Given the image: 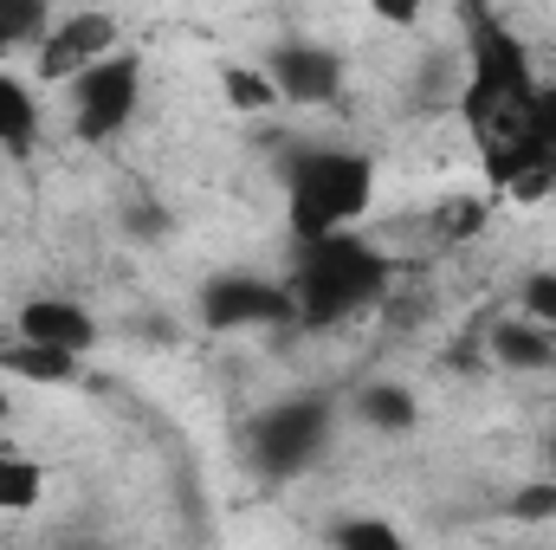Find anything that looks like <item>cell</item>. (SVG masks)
I'll use <instances>...</instances> for the list:
<instances>
[{
    "mask_svg": "<svg viewBox=\"0 0 556 550\" xmlns=\"http://www.w3.org/2000/svg\"><path fill=\"white\" fill-rule=\"evenodd\" d=\"M538 78H531V52L485 13L472 20V72H466V91H459V117L479 142L485 168L511 188L518 175L556 162L551 149H538Z\"/></svg>",
    "mask_w": 556,
    "mask_h": 550,
    "instance_id": "obj_1",
    "label": "cell"
},
{
    "mask_svg": "<svg viewBox=\"0 0 556 550\" xmlns=\"http://www.w3.org/2000/svg\"><path fill=\"white\" fill-rule=\"evenodd\" d=\"M382 291H389V260L369 240H356L350 227L298 240V273H291V311H298V324H311V330L343 324L350 311L376 304Z\"/></svg>",
    "mask_w": 556,
    "mask_h": 550,
    "instance_id": "obj_2",
    "label": "cell"
},
{
    "mask_svg": "<svg viewBox=\"0 0 556 550\" xmlns=\"http://www.w3.org/2000/svg\"><path fill=\"white\" fill-rule=\"evenodd\" d=\"M376 195V168L350 149H311L291 162V182H285V221L298 240H317V234H337L350 227Z\"/></svg>",
    "mask_w": 556,
    "mask_h": 550,
    "instance_id": "obj_3",
    "label": "cell"
},
{
    "mask_svg": "<svg viewBox=\"0 0 556 550\" xmlns=\"http://www.w3.org/2000/svg\"><path fill=\"white\" fill-rule=\"evenodd\" d=\"M137 91H142V65L137 59H98L72 78V98H78V137L85 142H111L130 117H137Z\"/></svg>",
    "mask_w": 556,
    "mask_h": 550,
    "instance_id": "obj_4",
    "label": "cell"
},
{
    "mask_svg": "<svg viewBox=\"0 0 556 550\" xmlns=\"http://www.w3.org/2000/svg\"><path fill=\"white\" fill-rule=\"evenodd\" d=\"M324 427H330V409L317 396H298V402H278L253 421V453L266 473H298L317 460L324 447Z\"/></svg>",
    "mask_w": 556,
    "mask_h": 550,
    "instance_id": "obj_5",
    "label": "cell"
},
{
    "mask_svg": "<svg viewBox=\"0 0 556 550\" xmlns=\"http://www.w3.org/2000/svg\"><path fill=\"white\" fill-rule=\"evenodd\" d=\"M201 317L207 330H247V324H278L291 317V285H273V278H247L227 273L201 291Z\"/></svg>",
    "mask_w": 556,
    "mask_h": 550,
    "instance_id": "obj_6",
    "label": "cell"
},
{
    "mask_svg": "<svg viewBox=\"0 0 556 550\" xmlns=\"http://www.w3.org/2000/svg\"><path fill=\"white\" fill-rule=\"evenodd\" d=\"M111 39H117V20H111V13H72L65 26H52V33L39 39V78H46V85L78 78L85 65H98V59L111 52Z\"/></svg>",
    "mask_w": 556,
    "mask_h": 550,
    "instance_id": "obj_7",
    "label": "cell"
},
{
    "mask_svg": "<svg viewBox=\"0 0 556 550\" xmlns=\"http://www.w3.org/2000/svg\"><path fill=\"white\" fill-rule=\"evenodd\" d=\"M273 85H278V98H291V104H330L337 85H343V65L324 46H278Z\"/></svg>",
    "mask_w": 556,
    "mask_h": 550,
    "instance_id": "obj_8",
    "label": "cell"
},
{
    "mask_svg": "<svg viewBox=\"0 0 556 550\" xmlns=\"http://www.w3.org/2000/svg\"><path fill=\"white\" fill-rule=\"evenodd\" d=\"M20 337L59 343V350H91V343H98V324H91V311H78L72 298H33V304L20 311Z\"/></svg>",
    "mask_w": 556,
    "mask_h": 550,
    "instance_id": "obj_9",
    "label": "cell"
},
{
    "mask_svg": "<svg viewBox=\"0 0 556 550\" xmlns=\"http://www.w3.org/2000/svg\"><path fill=\"white\" fill-rule=\"evenodd\" d=\"M0 363H7L13 376H26V383H72L78 350H59V343H33V337H20V343L0 350Z\"/></svg>",
    "mask_w": 556,
    "mask_h": 550,
    "instance_id": "obj_10",
    "label": "cell"
},
{
    "mask_svg": "<svg viewBox=\"0 0 556 550\" xmlns=\"http://www.w3.org/2000/svg\"><path fill=\"white\" fill-rule=\"evenodd\" d=\"M39 137V111H33V91L20 78L0 72V149H33Z\"/></svg>",
    "mask_w": 556,
    "mask_h": 550,
    "instance_id": "obj_11",
    "label": "cell"
},
{
    "mask_svg": "<svg viewBox=\"0 0 556 550\" xmlns=\"http://www.w3.org/2000/svg\"><path fill=\"white\" fill-rule=\"evenodd\" d=\"M492 357L511 363V370H544L551 363V337L538 324H498L492 330Z\"/></svg>",
    "mask_w": 556,
    "mask_h": 550,
    "instance_id": "obj_12",
    "label": "cell"
},
{
    "mask_svg": "<svg viewBox=\"0 0 556 550\" xmlns=\"http://www.w3.org/2000/svg\"><path fill=\"white\" fill-rule=\"evenodd\" d=\"M26 505H39V466L0 447V512H26Z\"/></svg>",
    "mask_w": 556,
    "mask_h": 550,
    "instance_id": "obj_13",
    "label": "cell"
},
{
    "mask_svg": "<svg viewBox=\"0 0 556 550\" xmlns=\"http://www.w3.org/2000/svg\"><path fill=\"white\" fill-rule=\"evenodd\" d=\"M363 421H369V427H415V396H408L402 383H376V389L363 396Z\"/></svg>",
    "mask_w": 556,
    "mask_h": 550,
    "instance_id": "obj_14",
    "label": "cell"
},
{
    "mask_svg": "<svg viewBox=\"0 0 556 550\" xmlns=\"http://www.w3.org/2000/svg\"><path fill=\"white\" fill-rule=\"evenodd\" d=\"M46 39V0H0V46H26Z\"/></svg>",
    "mask_w": 556,
    "mask_h": 550,
    "instance_id": "obj_15",
    "label": "cell"
},
{
    "mask_svg": "<svg viewBox=\"0 0 556 550\" xmlns=\"http://www.w3.org/2000/svg\"><path fill=\"white\" fill-rule=\"evenodd\" d=\"M227 98L240 111H266V104H278V85H273V72L266 78L260 72H227Z\"/></svg>",
    "mask_w": 556,
    "mask_h": 550,
    "instance_id": "obj_16",
    "label": "cell"
},
{
    "mask_svg": "<svg viewBox=\"0 0 556 550\" xmlns=\"http://www.w3.org/2000/svg\"><path fill=\"white\" fill-rule=\"evenodd\" d=\"M337 545L343 550H395L402 545V532L382 525V518H363V525H337Z\"/></svg>",
    "mask_w": 556,
    "mask_h": 550,
    "instance_id": "obj_17",
    "label": "cell"
},
{
    "mask_svg": "<svg viewBox=\"0 0 556 550\" xmlns=\"http://www.w3.org/2000/svg\"><path fill=\"white\" fill-rule=\"evenodd\" d=\"M525 304H531V317L538 324H556V273H538L525 285Z\"/></svg>",
    "mask_w": 556,
    "mask_h": 550,
    "instance_id": "obj_18",
    "label": "cell"
},
{
    "mask_svg": "<svg viewBox=\"0 0 556 550\" xmlns=\"http://www.w3.org/2000/svg\"><path fill=\"white\" fill-rule=\"evenodd\" d=\"M531 124H538V149H551V155H556V85H544V91H538Z\"/></svg>",
    "mask_w": 556,
    "mask_h": 550,
    "instance_id": "obj_19",
    "label": "cell"
},
{
    "mask_svg": "<svg viewBox=\"0 0 556 550\" xmlns=\"http://www.w3.org/2000/svg\"><path fill=\"white\" fill-rule=\"evenodd\" d=\"M369 7H376L382 20H395V26H415L420 20V0H369Z\"/></svg>",
    "mask_w": 556,
    "mask_h": 550,
    "instance_id": "obj_20",
    "label": "cell"
},
{
    "mask_svg": "<svg viewBox=\"0 0 556 550\" xmlns=\"http://www.w3.org/2000/svg\"><path fill=\"white\" fill-rule=\"evenodd\" d=\"M518 512L531 518V512H556V492L551 486H531V492H518Z\"/></svg>",
    "mask_w": 556,
    "mask_h": 550,
    "instance_id": "obj_21",
    "label": "cell"
},
{
    "mask_svg": "<svg viewBox=\"0 0 556 550\" xmlns=\"http://www.w3.org/2000/svg\"><path fill=\"white\" fill-rule=\"evenodd\" d=\"M0 414H7V396H0Z\"/></svg>",
    "mask_w": 556,
    "mask_h": 550,
    "instance_id": "obj_22",
    "label": "cell"
},
{
    "mask_svg": "<svg viewBox=\"0 0 556 550\" xmlns=\"http://www.w3.org/2000/svg\"><path fill=\"white\" fill-rule=\"evenodd\" d=\"M0 350H7V337H0Z\"/></svg>",
    "mask_w": 556,
    "mask_h": 550,
    "instance_id": "obj_23",
    "label": "cell"
},
{
    "mask_svg": "<svg viewBox=\"0 0 556 550\" xmlns=\"http://www.w3.org/2000/svg\"><path fill=\"white\" fill-rule=\"evenodd\" d=\"M0 52H7V46H0Z\"/></svg>",
    "mask_w": 556,
    "mask_h": 550,
    "instance_id": "obj_24",
    "label": "cell"
}]
</instances>
